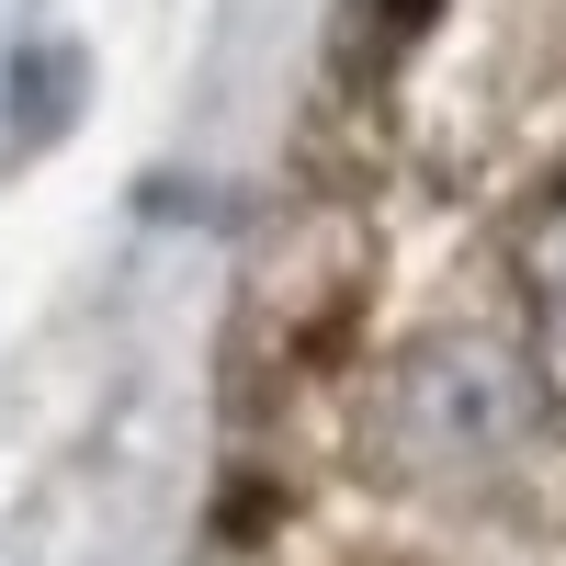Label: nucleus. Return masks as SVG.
Here are the masks:
<instances>
[{"instance_id":"f257e3e1","label":"nucleus","mask_w":566,"mask_h":566,"mask_svg":"<svg viewBox=\"0 0 566 566\" xmlns=\"http://www.w3.org/2000/svg\"><path fill=\"white\" fill-rule=\"evenodd\" d=\"M522 431V386H510V363L476 352V340H442L397 374V453L419 464H488L510 453Z\"/></svg>"},{"instance_id":"f03ea898","label":"nucleus","mask_w":566,"mask_h":566,"mask_svg":"<svg viewBox=\"0 0 566 566\" xmlns=\"http://www.w3.org/2000/svg\"><path fill=\"white\" fill-rule=\"evenodd\" d=\"M522 295H533V352H544V386L566 397V193L533 216V239H522Z\"/></svg>"}]
</instances>
